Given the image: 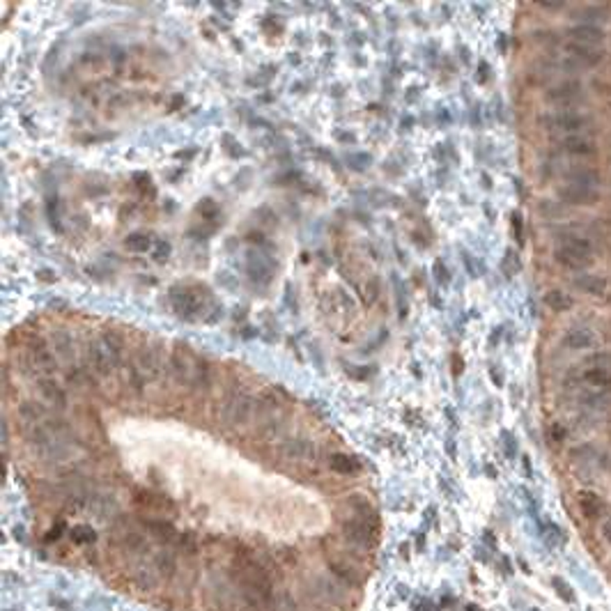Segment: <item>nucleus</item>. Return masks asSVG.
<instances>
[{
  "label": "nucleus",
  "mask_w": 611,
  "mask_h": 611,
  "mask_svg": "<svg viewBox=\"0 0 611 611\" xmlns=\"http://www.w3.org/2000/svg\"><path fill=\"white\" fill-rule=\"evenodd\" d=\"M194 154H196L194 149H189V152H177L175 156H177V159H191V156H194Z\"/></svg>",
  "instance_id": "52"
},
{
  "label": "nucleus",
  "mask_w": 611,
  "mask_h": 611,
  "mask_svg": "<svg viewBox=\"0 0 611 611\" xmlns=\"http://www.w3.org/2000/svg\"><path fill=\"white\" fill-rule=\"evenodd\" d=\"M554 262L563 267L568 271H586L593 267V253L581 251V249H572V246L559 244L554 249Z\"/></svg>",
  "instance_id": "6"
},
{
  "label": "nucleus",
  "mask_w": 611,
  "mask_h": 611,
  "mask_svg": "<svg viewBox=\"0 0 611 611\" xmlns=\"http://www.w3.org/2000/svg\"><path fill=\"white\" fill-rule=\"evenodd\" d=\"M258 397L244 391L239 382H232V386L225 391L223 404H221V418L225 425H244L249 416L256 411Z\"/></svg>",
  "instance_id": "2"
},
{
  "label": "nucleus",
  "mask_w": 611,
  "mask_h": 611,
  "mask_svg": "<svg viewBox=\"0 0 611 611\" xmlns=\"http://www.w3.org/2000/svg\"><path fill=\"white\" fill-rule=\"evenodd\" d=\"M136 504L147 508V510H159V512L173 510V504H170L166 497H161V494H152V492H141L138 497H136Z\"/></svg>",
  "instance_id": "27"
},
{
  "label": "nucleus",
  "mask_w": 611,
  "mask_h": 611,
  "mask_svg": "<svg viewBox=\"0 0 611 611\" xmlns=\"http://www.w3.org/2000/svg\"><path fill=\"white\" fill-rule=\"evenodd\" d=\"M335 138L342 141V143H356V136L354 134H342V132H338V134H335Z\"/></svg>",
  "instance_id": "49"
},
{
  "label": "nucleus",
  "mask_w": 611,
  "mask_h": 611,
  "mask_svg": "<svg viewBox=\"0 0 611 611\" xmlns=\"http://www.w3.org/2000/svg\"><path fill=\"white\" fill-rule=\"evenodd\" d=\"M586 99V87H583L581 81H563L559 85H552L545 92V101L556 106H572L579 104V101Z\"/></svg>",
  "instance_id": "5"
},
{
  "label": "nucleus",
  "mask_w": 611,
  "mask_h": 611,
  "mask_svg": "<svg viewBox=\"0 0 611 611\" xmlns=\"http://www.w3.org/2000/svg\"><path fill=\"white\" fill-rule=\"evenodd\" d=\"M280 407V400L276 395H273V391H265V393H260L258 395V400H256V411H258V416H262L265 418V423L267 421H271V414H273V409H278Z\"/></svg>",
  "instance_id": "28"
},
{
  "label": "nucleus",
  "mask_w": 611,
  "mask_h": 611,
  "mask_svg": "<svg viewBox=\"0 0 611 611\" xmlns=\"http://www.w3.org/2000/svg\"><path fill=\"white\" fill-rule=\"evenodd\" d=\"M196 363L198 361H191L187 352H173L168 359V373L170 377L177 382V384H191V377H194V370H196Z\"/></svg>",
  "instance_id": "14"
},
{
  "label": "nucleus",
  "mask_w": 611,
  "mask_h": 611,
  "mask_svg": "<svg viewBox=\"0 0 611 611\" xmlns=\"http://www.w3.org/2000/svg\"><path fill=\"white\" fill-rule=\"evenodd\" d=\"M432 271H435V278H437L442 285H446V283H448V280H451V273H448V269H446V265L442 262V260H437L435 267H432Z\"/></svg>",
  "instance_id": "42"
},
{
  "label": "nucleus",
  "mask_w": 611,
  "mask_h": 611,
  "mask_svg": "<svg viewBox=\"0 0 611 611\" xmlns=\"http://www.w3.org/2000/svg\"><path fill=\"white\" fill-rule=\"evenodd\" d=\"M588 368H602V370H611V352H595L586 359Z\"/></svg>",
  "instance_id": "38"
},
{
  "label": "nucleus",
  "mask_w": 611,
  "mask_h": 611,
  "mask_svg": "<svg viewBox=\"0 0 611 611\" xmlns=\"http://www.w3.org/2000/svg\"><path fill=\"white\" fill-rule=\"evenodd\" d=\"M65 306L67 304H65V301H60V299H53L51 301V308H65Z\"/></svg>",
  "instance_id": "54"
},
{
  "label": "nucleus",
  "mask_w": 611,
  "mask_h": 611,
  "mask_svg": "<svg viewBox=\"0 0 611 611\" xmlns=\"http://www.w3.org/2000/svg\"><path fill=\"white\" fill-rule=\"evenodd\" d=\"M342 531H345V538L354 545H363L368 547L370 542L375 540V526L370 524L368 519H349L342 524Z\"/></svg>",
  "instance_id": "16"
},
{
  "label": "nucleus",
  "mask_w": 611,
  "mask_h": 611,
  "mask_svg": "<svg viewBox=\"0 0 611 611\" xmlns=\"http://www.w3.org/2000/svg\"><path fill=\"white\" fill-rule=\"evenodd\" d=\"M581 380L586 382L590 389L602 391V393H607V391H611V370L586 368V370H583V375H581Z\"/></svg>",
  "instance_id": "25"
},
{
  "label": "nucleus",
  "mask_w": 611,
  "mask_h": 611,
  "mask_svg": "<svg viewBox=\"0 0 611 611\" xmlns=\"http://www.w3.org/2000/svg\"><path fill=\"white\" fill-rule=\"evenodd\" d=\"M331 570L338 577H342V579H352L354 581V570L349 568V566H345V563H338V561H333L331 563Z\"/></svg>",
  "instance_id": "43"
},
{
  "label": "nucleus",
  "mask_w": 611,
  "mask_h": 611,
  "mask_svg": "<svg viewBox=\"0 0 611 611\" xmlns=\"http://www.w3.org/2000/svg\"><path fill=\"white\" fill-rule=\"evenodd\" d=\"M577 506H579V510L586 519H600L604 517V512H607L604 499L593 490H581L577 494Z\"/></svg>",
  "instance_id": "17"
},
{
  "label": "nucleus",
  "mask_w": 611,
  "mask_h": 611,
  "mask_svg": "<svg viewBox=\"0 0 611 611\" xmlns=\"http://www.w3.org/2000/svg\"><path fill=\"white\" fill-rule=\"evenodd\" d=\"M87 356H90L92 370L101 377H111L113 370L120 366V361L111 354V349L106 347V342L101 338L90 340V345H87Z\"/></svg>",
  "instance_id": "7"
},
{
  "label": "nucleus",
  "mask_w": 611,
  "mask_h": 611,
  "mask_svg": "<svg viewBox=\"0 0 611 611\" xmlns=\"http://www.w3.org/2000/svg\"><path fill=\"white\" fill-rule=\"evenodd\" d=\"M579 397H581V402H583V404H588V407H593V409H607L609 404H611V400L607 397V393H602V391H595V389L583 391V393H581Z\"/></svg>",
  "instance_id": "34"
},
{
  "label": "nucleus",
  "mask_w": 611,
  "mask_h": 611,
  "mask_svg": "<svg viewBox=\"0 0 611 611\" xmlns=\"http://www.w3.org/2000/svg\"><path fill=\"white\" fill-rule=\"evenodd\" d=\"M28 366L37 373H53L56 370V356H53V349L42 338L30 340L28 345Z\"/></svg>",
  "instance_id": "10"
},
{
  "label": "nucleus",
  "mask_w": 611,
  "mask_h": 611,
  "mask_svg": "<svg viewBox=\"0 0 611 611\" xmlns=\"http://www.w3.org/2000/svg\"><path fill=\"white\" fill-rule=\"evenodd\" d=\"M597 342H600V338L590 327H572L563 335V347L568 349H590L597 347Z\"/></svg>",
  "instance_id": "15"
},
{
  "label": "nucleus",
  "mask_w": 611,
  "mask_h": 611,
  "mask_svg": "<svg viewBox=\"0 0 611 611\" xmlns=\"http://www.w3.org/2000/svg\"><path fill=\"white\" fill-rule=\"evenodd\" d=\"M566 51L586 67H597L604 58H607L604 46H590V44H581V42H568Z\"/></svg>",
  "instance_id": "13"
},
{
  "label": "nucleus",
  "mask_w": 611,
  "mask_h": 611,
  "mask_svg": "<svg viewBox=\"0 0 611 611\" xmlns=\"http://www.w3.org/2000/svg\"><path fill=\"white\" fill-rule=\"evenodd\" d=\"M72 540L74 542H92L94 531L90 526H76V528H72Z\"/></svg>",
  "instance_id": "40"
},
{
  "label": "nucleus",
  "mask_w": 611,
  "mask_h": 611,
  "mask_svg": "<svg viewBox=\"0 0 611 611\" xmlns=\"http://www.w3.org/2000/svg\"><path fill=\"white\" fill-rule=\"evenodd\" d=\"M37 276H39V278H42V280H53V278H56V276H51V271H46V269H42V271H39V273H37Z\"/></svg>",
  "instance_id": "53"
},
{
  "label": "nucleus",
  "mask_w": 611,
  "mask_h": 611,
  "mask_svg": "<svg viewBox=\"0 0 611 611\" xmlns=\"http://www.w3.org/2000/svg\"><path fill=\"white\" fill-rule=\"evenodd\" d=\"M559 147L568 156H577V159H590V156H597V152H600V147H597V141L595 138H588L586 134H581V136H566V138H561Z\"/></svg>",
  "instance_id": "9"
},
{
  "label": "nucleus",
  "mask_w": 611,
  "mask_h": 611,
  "mask_svg": "<svg viewBox=\"0 0 611 611\" xmlns=\"http://www.w3.org/2000/svg\"><path fill=\"white\" fill-rule=\"evenodd\" d=\"M574 19H579L581 23H588V25H597L600 21H604L607 17V12H604L600 5H590V8H583L579 14H574Z\"/></svg>",
  "instance_id": "33"
},
{
  "label": "nucleus",
  "mask_w": 611,
  "mask_h": 611,
  "mask_svg": "<svg viewBox=\"0 0 611 611\" xmlns=\"http://www.w3.org/2000/svg\"><path fill=\"white\" fill-rule=\"evenodd\" d=\"M154 568H156V572H159V574H170L175 570V559L168 552H161L154 559Z\"/></svg>",
  "instance_id": "37"
},
{
  "label": "nucleus",
  "mask_w": 611,
  "mask_h": 611,
  "mask_svg": "<svg viewBox=\"0 0 611 611\" xmlns=\"http://www.w3.org/2000/svg\"><path fill=\"white\" fill-rule=\"evenodd\" d=\"M329 466L340 473V476H354V473L361 471V462L352 455H345V453H335V455H331V459H329Z\"/></svg>",
  "instance_id": "26"
},
{
  "label": "nucleus",
  "mask_w": 611,
  "mask_h": 611,
  "mask_svg": "<svg viewBox=\"0 0 611 611\" xmlns=\"http://www.w3.org/2000/svg\"><path fill=\"white\" fill-rule=\"evenodd\" d=\"M216 283L221 285V287H228V290H237V278L232 276L230 271H218L216 273Z\"/></svg>",
  "instance_id": "41"
},
{
  "label": "nucleus",
  "mask_w": 611,
  "mask_h": 611,
  "mask_svg": "<svg viewBox=\"0 0 611 611\" xmlns=\"http://www.w3.org/2000/svg\"><path fill=\"white\" fill-rule=\"evenodd\" d=\"M152 244H154L152 237L145 235V232H134V235H129L125 239L127 251H132V253H145L152 249Z\"/></svg>",
  "instance_id": "31"
},
{
  "label": "nucleus",
  "mask_w": 611,
  "mask_h": 611,
  "mask_svg": "<svg viewBox=\"0 0 611 611\" xmlns=\"http://www.w3.org/2000/svg\"><path fill=\"white\" fill-rule=\"evenodd\" d=\"M138 368L145 380H156L161 373V345H147L138 354Z\"/></svg>",
  "instance_id": "19"
},
{
  "label": "nucleus",
  "mask_w": 611,
  "mask_h": 611,
  "mask_svg": "<svg viewBox=\"0 0 611 611\" xmlns=\"http://www.w3.org/2000/svg\"><path fill=\"white\" fill-rule=\"evenodd\" d=\"M512 225H515V230H517V237H521V216L519 214H512Z\"/></svg>",
  "instance_id": "50"
},
{
  "label": "nucleus",
  "mask_w": 611,
  "mask_h": 611,
  "mask_svg": "<svg viewBox=\"0 0 611 611\" xmlns=\"http://www.w3.org/2000/svg\"><path fill=\"white\" fill-rule=\"evenodd\" d=\"M37 389H39V393H42L49 402L56 404L58 409L67 407V393L60 389V384L56 380H51V377H39Z\"/></svg>",
  "instance_id": "23"
},
{
  "label": "nucleus",
  "mask_w": 611,
  "mask_h": 611,
  "mask_svg": "<svg viewBox=\"0 0 611 611\" xmlns=\"http://www.w3.org/2000/svg\"><path fill=\"white\" fill-rule=\"evenodd\" d=\"M170 253H173V246H170V242H159L156 244V260H168Z\"/></svg>",
  "instance_id": "44"
},
{
  "label": "nucleus",
  "mask_w": 611,
  "mask_h": 611,
  "mask_svg": "<svg viewBox=\"0 0 611 611\" xmlns=\"http://www.w3.org/2000/svg\"><path fill=\"white\" fill-rule=\"evenodd\" d=\"M170 304H173V311L182 320H196L203 311L200 299L196 297V292L187 290V287H173L170 290Z\"/></svg>",
  "instance_id": "8"
},
{
  "label": "nucleus",
  "mask_w": 611,
  "mask_h": 611,
  "mask_svg": "<svg viewBox=\"0 0 611 611\" xmlns=\"http://www.w3.org/2000/svg\"><path fill=\"white\" fill-rule=\"evenodd\" d=\"M559 200L563 205H572V207H593L602 200V189L581 187V184L566 182L559 187Z\"/></svg>",
  "instance_id": "4"
},
{
  "label": "nucleus",
  "mask_w": 611,
  "mask_h": 611,
  "mask_svg": "<svg viewBox=\"0 0 611 611\" xmlns=\"http://www.w3.org/2000/svg\"><path fill=\"white\" fill-rule=\"evenodd\" d=\"M602 538L607 542H611V517L602 524Z\"/></svg>",
  "instance_id": "47"
},
{
  "label": "nucleus",
  "mask_w": 611,
  "mask_h": 611,
  "mask_svg": "<svg viewBox=\"0 0 611 611\" xmlns=\"http://www.w3.org/2000/svg\"><path fill=\"white\" fill-rule=\"evenodd\" d=\"M232 577H235L242 600L251 611H271L276 604L273 595V579L265 561H258L253 554H237L232 561Z\"/></svg>",
  "instance_id": "1"
},
{
  "label": "nucleus",
  "mask_w": 611,
  "mask_h": 611,
  "mask_svg": "<svg viewBox=\"0 0 611 611\" xmlns=\"http://www.w3.org/2000/svg\"><path fill=\"white\" fill-rule=\"evenodd\" d=\"M566 182L581 184V187H590V189H602V173L590 166H574L566 173Z\"/></svg>",
  "instance_id": "21"
},
{
  "label": "nucleus",
  "mask_w": 611,
  "mask_h": 611,
  "mask_svg": "<svg viewBox=\"0 0 611 611\" xmlns=\"http://www.w3.org/2000/svg\"><path fill=\"white\" fill-rule=\"evenodd\" d=\"M540 8H542V10H552V12H556V10H563V8H566V3H540Z\"/></svg>",
  "instance_id": "48"
},
{
  "label": "nucleus",
  "mask_w": 611,
  "mask_h": 611,
  "mask_svg": "<svg viewBox=\"0 0 611 611\" xmlns=\"http://www.w3.org/2000/svg\"><path fill=\"white\" fill-rule=\"evenodd\" d=\"M542 127L549 129V132H559L566 136H581L590 129V120L588 115H583L579 111H556V113H547L540 118Z\"/></svg>",
  "instance_id": "3"
},
{
  "label": "nucleus",
  "mask_w": 611,
  "mask_h": 611,
  "mask_svg": "<svg viewBox=\"0 0 611 611\" xmlns=\"http://www.w3.org/2000/svg\"><path fill=\"white\" fill-rule=\"evenodd\" d=\"M246 271H249L251 280H256V283H271L273 278V267L269 262V258L265 256V253L260 251H251L249 258H246Z\"/></svg>",
  "instance_id": "12"
},
{
  "label": "nucleus",
  "mask_w": 611,
  "mask_h": 611,
  "mask_svg": "<svg viewBox=\"0 0 611 611\" xmlns=\"http://www.w3.org/2000/svg\"><path fill=\"white\" fill-rule=\"evenodd\" d=\"M377 290H380V283H377V280L373 278L368 283V287H366V292H368V304H373V301L377 299Z\"/></svg>",
  "instance_id": "45"
},
{
  "label": "nucleus",
  "mask_w": 611,
  "mask_h": 611,
  "mask_svg": "<svg viewBox=\"0 0 611 611\" xmlns=\"http://www.w3.org/2000/svg\"><path fill=\"white\" fill-rule=\"evenodd\" d=\"M19 416H21L25 423L35 425L37 421H42V418L46 416V407H44L42 402H35V400H23L21 404H19Z\"/></svg>",
  "instance_id": "29"
},
{
  "label": "nucleus",
  "mask_w": 611,
  "mask_h": 611,
  "mask_svg": "<svg viewBox=\"0 0 611 611\" xmlns=\"http://www.w3.org/2000/svg\"><path fill=\"white\" fill-rule=\"evenodd\" d=\"M490 375H492V380L497 382V386H501V382H504V377H501V373H497V370H490Z\"/></svg>",
  "instance_id": "51"
},
{
  "label": "nucleus",
  "mask_w": 611,
  "mask_h": 611,
  "mask_svg": "<svg viewBox=\"0 0 611 611\" xmlns=\"http://www.w3.org/2000/svg\"><path fill=\"white\" fill-rule=\"evenodd\" d=\"M552 437H556V442H563V437H566V430H563L559 423H554L552 425Z\"/></svg>",
  "instance_id": "46"
},
{
  "label": "nucleus",
  "mask_w": 611,
  "mask_h": 611,
  "mask_svg": "<svg viewBox=\"0 0 611 611\" xmlns=\"http://www.w3.org/2000/svg\"><path fill=\"white\" fill-rule=\"evenodd\" d=\"M572 285L577 287L579 292L588 294V297H604V294L609 292V283L607 278L597 276V273H577V276L572 278Z\"/></svg>",
  "instance_id": "20"
},
{
  "label": "nucleus",
  "mask_w": 611,
  "mask_h": 611,
  "mask_svg": "<svg viewBox=\"0 0 611 611\" xmlns=\"http://www.w3.org/2000/svg\"><path fill=\"white\" fill-rule=\"evenodd\" d=\"M101 340L106 342V347L111 349V354L122 363V352H125V338L118 333V331H104L99 335Z\"/></svg>",
  "instance_id": "32"
},
{
  "label": "nucleus",
  "mask_w": 611,
  "mask_h": 611,
  "mask_svg": "<svg viewBox=\"0 0 611 611\" xmlns=\"http://www.w3.org/2000/svg\"><path fill=\"white\" fill-rule=\"evenodd\" d=\"M570 42H581L590 46H602L607 42V32L602 25H588V23H577L568 30Z\"/></svg>",
  "instance_id": "18"
},
{
  "label": "nucleus",
  "mask_w": 611,
  "mask_h": 611,
  "mask_svg": "<svg viewBox=\"0 0 611 611\" xmlns=\"http://www.w3.org/2000/svg\"><path fill=\"white\" fill-rule=\"evenodd\" d=\"M51 345H53V352L63 361L74 359V338L67 329H56V331L51 333Z\"/></svg>",
  "instance_id": "24"
},
{
  "label": "nucleus",
  "mask_w": 611,
  "mask_h": 611,
  "mask_svg": "<svg viewBox=\"0 0 611 611\" xmlns=\"http://www.w3.org/2000/svg\"><path fill=\"white\" fill-rule=\"evenodd\" d=\"M315 453H318L315 444L304 437H290L280 444V455L285 459H292V462H308V459L315 457Z\"/></svg>",
  "instance_id": "11"
},
{
  "label": "nucleus",
  "mask_w": 611,
  "mask_h": 611,
  "mask_svg": "<svg viewBox=\"0 0 611 611\" xmlns=\"http://www.w3.org/2000/svg\"><path fill=\"white\" fill-rule=\"evenodd\" d=\"M125 380H127V386L132 389L134 395H141L143 393V384H145V377H143L138 366H134V363H127V366H125Z\"/></svg>",
  "instance_id": "30"
},
{
  "label": "nucleus",
  "mask_w": 611,
  "mask_h": 611,
  "mask_svg": "<svg viewBox=\"0 0 611 611\" xmlns=\"http://www.w3.org/2000/svg\"><path fill=\"white\" fill-rule=\"evenodd\" d=\"M198 211H200V216L205 218V221H214V218L218 216V205L211 200V198H205V200L198 203Z\"/></svg>",
  "instance_id": "39"
},
{
  "label": "nucleus",
  "mask_w": 611,
  "mask_h": 611,
  "mask_svg": "<svg viewBox=\"0 0 611 611\" xmlns=\"http://www.w3.org/2000/svg\"><path fill=\"white\" fill-rule=\"evenodd\" d=\"M542 301H545V306L554 313H568L574 308V299L570 297L566 290H561V287H549Z\"/></svg>",
  "instance_id": "22"
},
{
  "label": "nucleus",
  "mask_w": 611,
  "mask_h": 611,
  "mask_svg": "<svg viewBox=\"0 0 611 611\" xmlns=\"http://www.w3.org/2000/svg\"><path fill=\"white\" fill-rule=\"evenodd\" d=\"M145 526H147V531L154 535V538H159V540H173V535H175V531H173V526L168 524V521H154V519H149V521H145Z\"/></svg>",
  "instance_id": "35"
},
{
  "label": "nucleus",
  "mask_w": 611,
  "mask_h": 611,
  "mask_svg": "<svg viewBox=\"0 0 611 611\" xmlns=\"http://www.w3.org/2000/svg\"><path fill=\"white\" fill-rule=\"evenodd\" d=\"M559 239H561V244H566V246H572V249H581V251L593 253V244H590L583 235H577V232H566V235H561Z\"/></svg>",
  "instance_id": "36"
}]
</instances>
